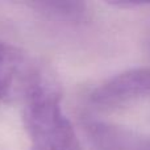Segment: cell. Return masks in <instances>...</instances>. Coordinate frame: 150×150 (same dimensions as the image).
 Listing matches in <instances>:
<instances>
[{
    "label": "cell",
    "mask_w": 150,
    "mask_h": 150,
    "mask_svg": "<svg viewBox=\"0 0 150 150\" xmlns=\"http://www.w3.org/2000/svg\"><path fill=\"white\" fill-rule=\"evenodd\" d=\"M36 71H29L25 57L17 49L0 42V99L11 96V93L21 83L24 91Z\"/></svg>",
    "instance_id": "obj_3"
},
{
    "label": "cell",
    "mask_w": 150,
    "mask_h": 150,
    "mask_svg": "<svg viewBox=\"0 0 150 150\" xmlns=\"http://www.w3.org/2000/svg\"><path fill=\"white\" fill-rule=\"evenodd\" d=\"M150 98V69L137 67L115 75L93 90L91 100L100 107H116Z\"/></svg>",
    "instance_id": "obj_2"
},
{
    "label": "cell",
    "mask_w": 150,
    "mask_h": 150,
    "mask_svg": "<svg viewBox=\"0 0 150 150\" xmlns=\"http://www.w3.org/2000/svg\"><path fill=\"white\" fill-rule=\"evenodd\" d=\"M24 124L30 150H82L70 120L61 108L57 83L36 71L24 91Z\"/></svg>",
    "instance_id": "obj_1"
},
{
    "label": "cell",
    "mask_w": 150,
    "mask_h": 150,
    "mask_svg": "<svg viewBox=\"0 0 150 150\" xmlns=\"http://www.w3.org/2000/svg\"><path fill=\"white\" fill-rule=\"evenodd\" d=\"M32 5L44 12L53 13L59 17L76 18L84 12V4L76 1H38L33 3Z\"/></svg>",
    "instance_id": "obj_4"
}]
</instances>
